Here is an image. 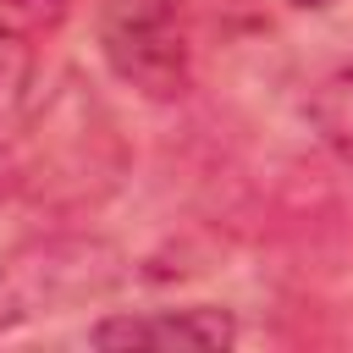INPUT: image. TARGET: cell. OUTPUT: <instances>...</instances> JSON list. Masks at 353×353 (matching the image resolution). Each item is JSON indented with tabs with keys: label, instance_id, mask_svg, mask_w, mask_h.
Masks as SVG:
<instances>
[{
	"label": "cell",
	"instance_id": "6da1fadb",
	"mask_svg": "<svg viewBox=\"0 0 353 353\" xmlns=\"http://www.w3.org/2000/svg\"><path fill=\"white\" fill-rule=\"evenodd\" d=\"M99 55L143 99H176L193 77V39L176 0H105Z\"/></svg>",
	"mask_w": 353,
	"mask_h": 353
},
{
	"label": "cell",
	"instance_id": "7a4b0ae2",
	"mask_svg": "<svg viewBox=\"0 0 353 353\" xmlns=\"http://www.w3.org/2000/svg\"><path fill=\"white\" fill-rule=\"evenodd\" d=\"M116 281V254L99 243H33L0 265V336L61 303L99 298Z\"/></svg>",
	"mask_w": 353,
	"mask_h": 353
},
{
	"label": "cell",
	"instance_id": "3957f363",
	"mask_svg": "<svg viewBox=\"0 0 353 353\" xmlns=\"http://www.w3.org/2000/svg\"><path fill=\"white\" fill-rule=\"evenodd\" d=\"M94 347L132 353V347H188V353H226L237 347V314L221 303H165V309H110L88 325Z\"/></svg>",
	"mask_w": 353,
	"mask_h": 353
},
{
	"label": "cell",
	"instance_id": "277c9868",
	"mask_svg": "<svg viewBox=\"0 0 353 353\" xmlns=\"http://www.w3.org/2000/svg\"><path fill=\"white\" fill-rule=\"evenodd\" d=\"M309 127L325 149H336L342 160H353V66H336L331 77L314 83L309 94Z\"/></svg>",
	"mask_w": 353,
	"mask_h": 353
},
{
	"label": "cell",
	"instance_id": "5b68a950",
	"mask_svg": "<svg viewBox=\"0 0 353 353\" xmlns=\"http://www.w3.org/2000/svg\"><path fill=\"white\" fill-rule=\"evenodd\" d=\"M28 88H33V44L11 22H0V121L22 110Z\"/></svg>",
	"mask_w": 353,
	"mask_h": 353
},
{
	"label": "cell",
	"instance_id": "8992f818",
	"mask_svg": "<svg viewBox=\"0 0 353 353\" xmlns=\"http://www.w3.org/2000/svg\"><path fill=\"white\" fill-rule=\"evenodd\" d=\"M61 6H66V0H0V22H11V28H17V22H22V28H28V22H55Z\"/></svg>",
	"mask_w": 353,
	"mask_h": 353
},
{
	"label": "cell",
	"instance_id": "52a82bcc",
	"mask_svg": "<svg viewBox=\"0 0 353 353\" xmlns=\"http://www.w3.org/2000/svg\"><path fill=\"white\" fill-rule=\"evenodd\" d=\"M287 6H298V11H320V6H331V0H287Z\"/></svg>",
	"mask_w": 353,
	"mask_h": 353
}]
</instances>
